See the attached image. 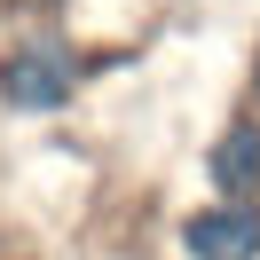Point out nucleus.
Returning a JSON list of instances; mask_svg holds the SVG:
<instances>
[{
    "label": "nucleus",
    "mask_w": 260,
    "mask_h": 260,
    "mask_svg": "<svg viewBox=\"0 0 260 260\" xmlns=\"http://www.w3.org/2000/svg\"><path fill=\"white\" fill-rule=\"evenodd\" d=\"M205 166H213V181H221L229 205H244V197L260 189V126H252V118H237V126L213 142V158H205Z\"/></svg>",
    "instance_id": "3"
},
{
    "label": "nucleus",
    "mask_w": 260,
    "mask_h": 260,
    "mask_svg": "<svg viewBox=\"0 0 260 260\" xmlns=\"http://www.w3.org/2000/svg\"><path fill=\"white\" fill-rule=\"evenodd\" d=\"M8 8H55V0H8Z\"/></svg>",
    "instance_id": "4"
},
{
    "label": "nucleus",
    "mask_w": 260,
    "mask_h": 260,
    "mask_svg": "<svg viewBox=\"0 0 260 260\" xmlns=\"http://www.w3.org/2000/svg\"><path fill=\"white\" fill-rule=\"evenodd\" d=\"M189 260H260V205H205L181 221Z\"/></svg>",
    "instance_id": "2"
},
{
    "label": "nucleus",
    "mask_w": 260,
    "mask_h": 260,
    "mask_svg": "<svg viewBox=\"0 0 260 260\" xmlns=\"http://www.w3.org/2000/svg\"><path fill=\"white\" fill-rule=\"evenodd\" d=\"M252 95H260V55H252Z\"/></svg>",
    "instance_id": "5"
},
{
    "label": "nucleus",
    "mask_w": 260,
    "mask_h": 260,
    "mask_svg": "<svg viewBox=\"0 0 260 260\" xmlns=\"http://www.w3.org/2000/svg\"><path fill=\"white\" fill-rule=\"evenodd\" d=\"M71 87H79V55L55 32L0 55V103L8 111H55V103H71Z\"/></svg>",
    "instance_id": "1"
}]
</instances>
